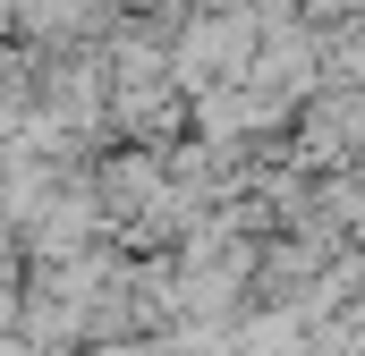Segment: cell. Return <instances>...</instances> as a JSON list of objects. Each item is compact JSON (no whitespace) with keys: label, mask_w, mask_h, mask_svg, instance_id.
<instances>
[{"label":"cell","mask_w":365,"mask_h":356,"mask_svg":"<svg viewBox=\"0 0 365 356\" xmlns=\"http://www.w3.org/2000/svg\"><path fill=\"white\" fill-rule=\"evenodd\" d=\"M306 153H314V162L365 153V93L357 85H331V93L306 102Z\"/></svg>","instance_id":"cell-1"},{"label":"cell","mask_w":365,"mask_h":356,"mask_svg":"<svg viewBox=\"0 0 365 356\" xmlns=\"http://www.w3.org/2000/svg\"><path fill=\"white\" fill-rule=\"evenodd\" d=\"M93 212H162V153H119V162H102V178H93Z\"/></svg>","instance_id":"cell-2"}]
</instances>
